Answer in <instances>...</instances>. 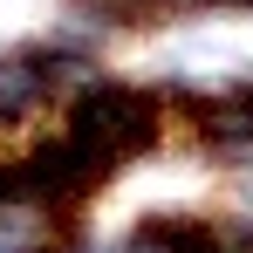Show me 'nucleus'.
Listing matches in <instances>:
<instances>
[{"instance_id": "f257e3e1", "label": "nucleus", "mask_w": 253, "mask_h": 253, "mask_svg": "<svg viewBox=\"0 0 253 253\" xmlns=\"http://www.w3.org/2000/svg\"><path fill=\"white\" fill-rule=\"evenodd\" d=\"M55 124L69 130L76 144H89L103 165L124 178L130 165L158 158L171 144L178 117H171V83H137V76H103V69H89L83 83L62 96Z\"/></svg>"}, {"instance_id": "f03ea898", "label": "nucleus", "mask_w": 253, "mask_h": 253, "mask_svg": "<svg viewBox=\"0 0 253 253\" xmlns=\"http://www.w3.org/2000/svg\"><path fill=\"white\" fill-rule=\"evenodd\" d=\"M171 117H178V137H192L212 165L240 171L253 165V76H233V83H171Z\"/></svg>"}]
</instances>
